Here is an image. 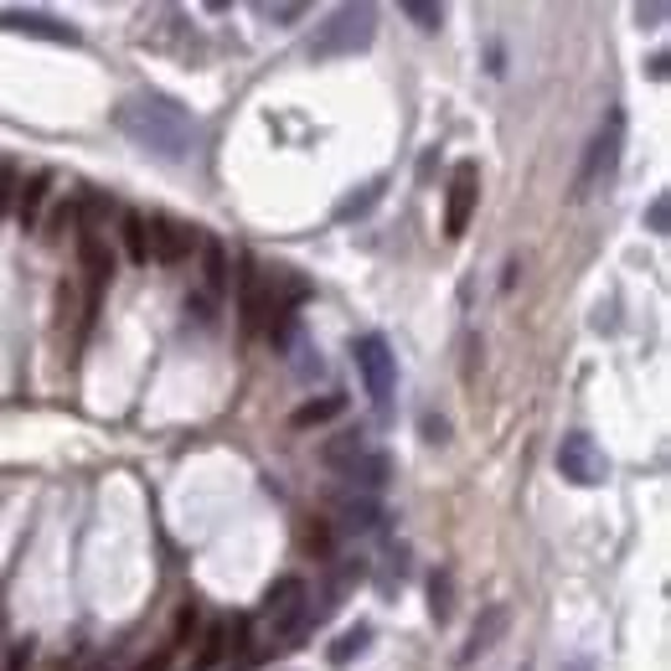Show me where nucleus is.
<instances>
[{
    "label": "nucleus",
    "instance_id": "obj_5",
    "mask_svg": "<svg viewBox=\"0 0 671 671\" xmlns=\"http://www.w3.org/2000/svg\"><path fill=\"white\" fill-rule=\"evenodd\" d=\"M620 151H625V114L620 109H609L604 124L594 130L584 151V170H579V197H594L600 186L615 182V170H620Z\"/></svg>",
    "mask_w": 671,
    "mask_h": 671
},
{
    "label": "nucleus",
    "instance_id": "obj_20",
    "mask_svg": "<svg viewBox=\"0 0 671 671\" xmlns=\"http://www.w3.org/2000/svg\"><path fill=\"white\" fill-rule=\"evenodd\" d=\"M403 16L414 21L419 32H439V26H444V6H429V0H408V6H403Z\"/></svg>",
    "mask_w": 671,
    "mask_h": 671
},
{
    "label": "nucleus",
    "instance_id": "obj_12",
    "mask_svg": "<svg viewBox=\"0 0 671 671\" xmlns=\"http://www.w3.org/2000/svg\"><path fill=\"white\" fill-rule=\"evenodd\" d=\"M243 625L249 620H238V615H222V620H212V630H207V640H201V651L191 656V671H212L228 661V651L238 646V636H243Z\"/></svg>",
    "mask_w": 671,
    "mask_h": 671
},
{
    "label": "nucleus",
    "instance_id": "obj_3",
    "mask_svg": "<svg viewBox=\"0 0 671 671\" xmlns=\"http://www.w3.org/2000/svg\"><path fill=\"white\" fill-rule=\"evenodd\" d=\"M320 460L341 475V481H352V486L362 491H383L387 481H393V460H387L383 450H372L362 435H336L326 450H320Z\"/></svg>",
    "mask_w": 671,
    "mask_h": 671
},
{
    "label": "nucleus",
    "instance_id": "obj_17",
    "mask_svg": "<svg viewBox=\"0 0 671 671\" xmlns=\"http://www.w3.org/2000/svg\"><path fill=\"white\" fill-rule=\"evenodd\" d=\"M367 640H372V625H352V630H341L331 646V667H346L352 656L367 651Z\"/></svg>",
    "mask_w": 671,
    "mask_h": 671
},
{
    "label": "nucleus",
    "instance_id": "obj_26",
    "mask_svg": "<svg viewBox=\"0 0 671 671\" xmlns=\"http://www.w3.org/2000/svg\"><path fill=\"white\" fill-rule=\"evenodd\" d=\"M258 16H264V21H279V26H289V21H300V16H305V6H300V0H295V6H268V0H264V6H258Z\"/></svg>",
    "mask_w": 671,
    "mask_h": 671
},
{
    "label": "nucleus",
    "instance_id": "obj_2",
    "mask_svg": "<svg viewBox=\"0 0 671 671\" xmlns=\"http://www.w3.org/2000/svg\"><path fill=\"white\" fill-rule=\"evenodd\" d=\"M316 620H320V609L310 604V594H305V579H279V584L264 594L258 615H253V625H258V640H253L258 651H253V661H264V656H274V651H295Z\"/></svg>",
    "mask_w": 671,
    "mask_h": 671
},
{
    "label": "nucleus",
    "instance_id": "obj_8",
    "mask_svg": "<svg viewBox=\"0 0 671 671\" xmlns=\"http://www.w3.org/2000/svg\"><path fill=\"white\" fill-rule=\"evenodd\" d=\"M475 207H481V166H475V161H460L450 186H444V238H465Z\"/></svg>",
    "mask_w": 671,
    "mask_h": 671
},
{
    "label": "nucleus",
    "instance_id": "obj_25",
    "mask_svg": "<svg viewBox=\"0 0 671 671\" xmlns=\"http://www.w3.org/2000/svg\"><path fill=\"white\" fill-rule=\"evenodd\" d=\"M16 191H21L16 166H11V161H0V218L11 212V201H16Z\"/></svg>",
    "mask_w": 671,
    "mask_h": 671
},
{
    "label": "nucleus",
    "instance_id": "obj_6",
    "mask_svg": "<svg viewBox=\"0 0 671 671\" xmlns=\"http://www.w3.org/2000/svg\"><path fill=\"white\" fill-rule=\"evenodd\" d=\"M356 372L367 383V398L377 408V419L393 414V387H398V356L387 346V336H362L356 341Z\"/></svg>",
    "mask_w": 671,
    "mask_h": 671
},
{
    "label": "nucleus",
    "instance_id": "obj_29",
    "mask_svg": "<svg viewBox=\"0 0 671 671\" xmlns=\"http://www.w3.org/2000/svg\"><path fill=\"white\" fill-rule=\"evenodd\" d=\"M424 435H429V439H435V444H439V439L450 435V424H444V419H424Z\"/></svg>",
    "mask_w": 671,
    "mask_h": 671
},
{
    "label": "nucleus",
    "instance_id": "obj_10",
    "mask_svg": "<svg viewBox=\"0 0 671 671\" xmlns=\"http://www.w3.org/2000/svg\"><path fill=\"white\" fill-rule=\"evenodd\" d=\"M145 249H151V258H161V264H182L186 253L201 249V233L176 218H151L145 222Z\"/></svg>",
    "mask_w": 671,
    "mask_h": 671
},
{
    "label": "nucleus",
    "instance_id": "obj_16",
    "mask_svg": "<svg viewBox=\"0 0 671 671\" xmlns=\"http://www.w3.org/2000/svg\"><path fill=\"white\" fill-rule=\"evenodd\" d=\"M47 186H52V176H47V170H36L32 182H21V191H16V218H21V228H26V233H32L36 218H42V201H47Z\"/></svg>",
    "mask_w": 671,
    "mask_h": 671
},
{
    "label": "nucleus",
    "instance_id": "obj_22",
    "mask_svg": "<svg viewBox=\"0 0 671 671\" xmlns=\"http://www.w3.org/2000/svg\"><path fill=\"white\" fill-rule=\"evenodd\" d=\"M201 253H207V289H222L228 285V258H222V243L201 238Z\"/></svg>",
    "mask_w": 671,
    "mask_h": 671
},
{
    "label": "nucleus",
    "instance_id": "obj_7",
    "mask_svg": "<svg viewBox=\"0 0 671 671\" xmlns=\"http://www.w3.org/2000/svg\"><path fill=\"white\" fill-rule=\"evenodd\" d=\"M558 470H563V481H573V486H604L609 481V454L594 444L588 435H563V444H558Z\"/></svg>",
    "mask_w": 671,
    "mask_h": 671
},
{
    "label": "nucleus",
    "instance_id": "obj_13",
    "mask_svg": "<svg viewBox=\"0 0 671 671\" xmlns=\"http://www.w3.org/2000/svg\"><path fill=\"white\" fill-rule=\"evenodd\" d=\"M331 517L341 532H356V537H367L383 527V506L372 502V496H336L331 502Z\"/></svg>",
    "mask_w": 671,
    "mask_h": 671
},
{
    "label": "nucleus",
    "instance_id": "obj_23",
    "mask_svg": "<svg viewBox=\"0 0 671 671\" xmlns=\"http://www.w3.org/2000/svg\"><path fill=\"white\" fill-rule=\"evenodd\" d=\"M429 600H435V604H429V615L444 625V620H450V573H435V584H429Z\"/></svg>",
    "mask_w": 671,
    "mask_h": 671
},
{
    "label": "nucleus",
    "instance_id": "obj_1",
    "mask_svg": "<svg viewBox=\"0 0 671 671\" xmlns=\"http://www.w3.org/2000/svg\"><path fill=\"white\" fill-rule=\"evenodd\" d=\"M114 124L124 140H134L155 161H191L201 145V124L191 119V109H182L166 94H134L114 109Z\"/></svg>",
    "mask_w": 671,
    "mask_h": 671
},
{
    "label": "nucleus",
    "instance_id": "obj_31",
    "mask_svg": "<svg viewBox=\"0 0 671 671\" xmlns=\"http://www.w3.org/2000/svg\"><path fill=\"white\" fill-rule=\"evenodd\" d=\"M563 671H594V667H588V661H573V667H563Z\"/></svg>",
    "mask_w": 671,
    "mask_h": 671
},
{
    "label": "nucleus",
    "instance_id": "obj_4",
    "mask_svg": "<svg viewBox=\"0 0 671 671\" xmlns=\"http://www.w3.org/2000/svg\"><path fill=\"white\" fill-rule=\"evenodd\" d=\"M372 36H377V11L372 6H341L316 32L310 57H356V52L372 47Z\"/></svg>",
    "mask_w": 671,
    "mask_h": 671
},
{
    "label": "nucleus",
    "instance_id": "obj_19",
    "mask_svg": "<svg viewBox=\"0 0 671 671\" xmlns=\"http://www.w3.org/2000/svg\"><path fill=\"white\" fill-rule=\"evenodd\" d=\"M377 197H383V176L362 186V197L341 201V207H336V222H352V218H362V212H372V207H377Z\"/></svg>",
    "mask_w": 671,
    "mask_h": 671
},
{
    "label": "nucleus",
    "instance_id": "obj_15",
    "mask_svg": "<svg viewBox=\"0 0 671 671\" xmlns=\"http://www.w3.org/2000/svg\"><path fill=\"white\" fill-rule=\"evenodd\" d=\"M506 625H512V609H506V604H491L486 615H481V620H475V630H470L465 651H460V667H470V661H475V656H486L491 646H496V640H502V630H506Z\"/></svg>",
    "mask_w": 671,
    "mask_h": 671
},
{
    "label": "nucleus",
    "instance_id": "obj_11",
    "mask_svg": "<svg viewBox=\"0 0 671 671\" xmlns=\"http://www.w3.org/2000/svg\"><path fill=\"white\" fill-rule=\"evenodd\" d=\"M238 316H243V331L249 336H258L268 326V289L253 258H243V274H238Z\"/></svg>",
    "mask_w": 671,
    "mask_h": 671
},
{
    "label": "nucleus",
    "instance_id": "obj_21",
    "mask_svg": "<svg viewBox=\"0 0 671 671\" xmlns=\"http://www.w3.org/2000/svg\"><path fill=\"white\" fill-rule=\"evenodd\" d=\"M124 243H130L134 264H151V249H145V218H140V212H124Z\"/></svg>",
    "mask_w": 671,
    "mask_h": 671
},
{
    "label": "nucleus",
    "instance_id": "obj_14",
    "mask_svg": "<svg viewBox=\"0 0 671 671\" xmlns=\"http://www.w3.org/2000/svg\"><path fill=\"white\" fill-rule=\"evenodd\" d=\"M78 258H84V274H88V310L99 305L103 285H109V274H114V258H109V249L99 243V233H84L78 238Z\"/></svg>",
    "mask_w": 671,
    "mask_h": 671
},
{
    "label": "nucleus",
    "instance_id": "obj_28",
    "mask_svg": "<svg viewBox=\"0 0 671 671\" xmlns=\"http://www.w3.org/2000/svg\"><path fill=\"white\" fill-rule=\"evenodd\" d=\"M170 656H176V651H170V646H161V651H155L151 661H140L134 671H166V667H170Z\"/></svg>",
    "mask_w": 671,
    "mask_h": 671
},
{
    "label": "nucleus",
    "instance_id": "obj_24",
    "mask_svg": "<svg viewBox=\"0 0 671 671\" xmlns=\"http://www.w3.org/2000/svg\"><path fill=\"white\" fill-rule=\"evenodd\" d=\"M646 228H651L656 238H667V233H671V197H667V191H661V197H656L651 207H646Z\"/></svg>",
    "mask_w": 671,
    "mask_h": 671
},
{
    "label": "nucleus",
    "instance_id": "obj_27",
    "mask_svg": "<svg viewBox=\"0 0 671 671\" xmlns=\"http://www.w3.org/2000/svg\"><path fill=\"white\" fill-rule=\"evenodd\" d=\"M636 21L646 26V32H656V26L667 21V6H661V0H656V6H636Z\"/></svg>",
    "mask_w": 671,
    "mask_h": 671
},
{
    "label": "nucleus",
    "instance_id": "obj_9",
    "mask_svg": "<svg viewBox=\"0 0 671 671\" xmlns=\"http://www.w3.org/2000/svg\"><path fill=\"white\" fill-rule=\"evenodd\" d=\"M0 32L11 36H42V42H57V47H78L84 32L73 21H57V16H42V11H0Z\"/></svg>",
    "mask_w": 671,
    "mask_h": 671
},
{
    "label": "nucleus",
    "instance_id": "obj_18",
    "mask_svg": "<svg viewBox=\"0 0 671 671\" xmlns=\"http://www.w3.org/2000/svg\"><path fill=\"white\" fill-rule=\"evenodd\" d=\"M346 408V398H320V403H300L295 414H289V424L295 429H310V424H326V419H336Z\"/></svg>",
    "mask_w": 671,
    "mask_h": 671
},
{
    "label": "nucleus",
    "instance_id": "obj_30",
    "mask_svg": "<svg viewBox=\"0 0 671 671\" xmlns=\"http://www.w3.org/2000/svg\"><path fill=\"white\" fill-rule=\"evenodd\" d=\"M646 73H651V78H656V84H661V78H667V52H656V57H651V63H646Z\"/></svg>",
    "mask_w": 671,
    "mask_h": 671
}]
</instances>
